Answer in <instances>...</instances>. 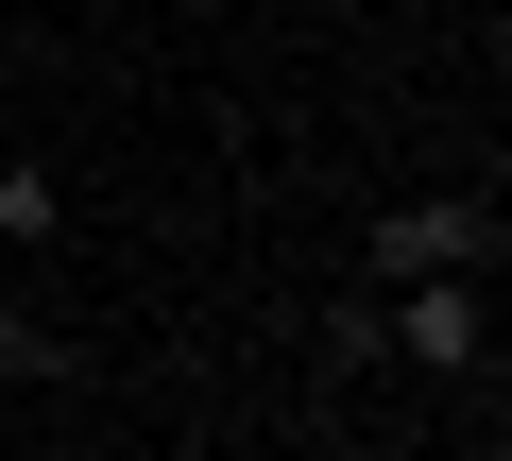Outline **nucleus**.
Masks as SVG:
<instances>
[{
    "label": "nucleus",
    "instance_id": "obj_4",
    "mask_svg": "<svg viewBox=\"0 0 512 461\" xmlns=\"http://www.w3.org/2000/svg\"><path fill=\"white\" fill-rule=\"evenodd\" d=\"M35 376H69V342H52L35 308H0V393H35Z\"/></svg>",
    "mask_w": 512,
    "mask_h": 461
},
{
    "label": "nucleus",
    "instance_id": "obj_2",
    "mask_svg": "<svg viewBox=\"0 0 512 461\" xmlns=\"http://www.w3.org/2000/svg\"><path fill=\"white\" fill-rule=\"evenodd\" d=\"M495 274V188H444V205H393V222H359V274Z\"/></svg>",
    "mask_w": 512,
    "mask_h": 461
},
{
    "label": "nucleus",
    "instance_id": "obj_1",
    "mask_svg": "<svg viewBox=\"0 0 512 461\" xmlns=\"http://www.w3.org/2000/svg\"><path fill=\"white\" fill-rule=\"evenodd\" d=\"M376 359H410V376H495V325H478L461 274H410V291L376 308Z\"/></svg>",
    "mask_w": 512,
    "mask_h": 461
},
{
    "label": "nucleus",
    "instance_id": "obj_3",
    "mask_svg": "<svg viewBox=\"0 0 512 461\" xmlns=\"http://www.w3.org/2000/svg\"><path fill=\"white\" fill-rule=\"evenodd\" d=\"M69 240V188L52 171H0V257H52Z\"/></svg>",
    "mask_w": 512,
    "mask_h": 461
}]
</instances>
